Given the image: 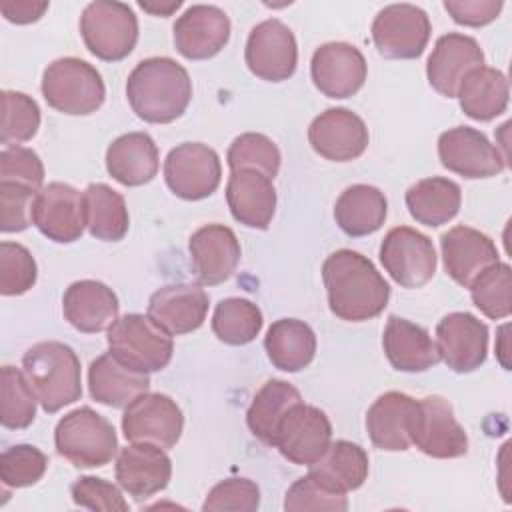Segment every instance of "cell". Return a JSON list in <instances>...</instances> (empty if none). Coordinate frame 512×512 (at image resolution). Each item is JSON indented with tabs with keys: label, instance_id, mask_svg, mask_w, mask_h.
I'll use <instances>...</instances> for the list:
<instances>
[{
	"label": "cell",
	"instance_id": "1",
	"mask_svg": "<svg viewBox=\"0 0 512 512\" xmlns=\"http://www.w3.org/2000/svg\"><path fill=\"white\" fill-rule=\"evenodd\" d=\"M330 312L346 322L376 318L388 306L390 286L364 254L342 248L322 264Z\"/></svg>",
	"mask_w": 512,
	"mask_h": 512
},
{
	"label": "cell",
	"instance_id": "2",
	"mask_svg": "<svg viewBox=\"0 0 512 512\" xmlns=\"http://www.w3.org/2000/svg\"><path fill=\"white\" fill-rule=\"evenodd\" d=\"M126 98L134 114L150 124H170L192 100V80L182 64L168 56L140 60L126 80Z\"/></svg>",
	"mask_w": 512,
	"mask_h": 512
},
{
	"label": "cell",
	"instance_id": "3",
	"mask_svg": "<svg viewBox=\"0 0 512 512\" xmlns=\"http://www.w3.org/2000/svg\"><path fill=\"white\" fill-rule=\"evenodd\" d=\"M22 370L44 412L54 414L82 396V374L76 352L56 340L32 344L22 356Z\"/></svg>",
	"mask_w": 512,
	"mask_h": 512
},
{
	"label": "cell",
	"instance_id": "4",
	"mask_svg": "<svg viewBox=\"0 0 512 512\" xmlns=\"http://www.w3.org/2000/svg\"><path fill=\"white\" fill-rule=\"evenodd\" d=\"M56 452L76 468H100L118 452L114 426L90 406L64 414L54 430Z\"/></svg>",
	"mask_w": 512,
	"mask_h": 512
},
{
	"label": "cell",
	"instance_id": "5",
	"mask_svg": "<svg viewBox=\"0 0 512 512\" xmlns=\"http://www.w3.org/2000/svg\"><path fill=\"white\" fill-rule=\"evenodd\" d=\"M42 96L54 110L68 116H88L106 98L100 72L86 60L66 56L48 64L42 74Z\"/></svg>",
	"mask_w": 512,
	"mask_h": 512
},
{
	"label": "cell",
	"instance_id": "6",
	"mask_svg": "<svg viewBox=\"0 0 512 512\" xmlns=\"http://www.w3.org/2000/svg\"><path fill=\"white\" fill-rule=\"evenodd\" d=\"M108 352L124 366L150 374L164 370L174 354L172 336L148 314H126L108 328Z\"/></svg>",
	"mask_w": 512,
	"mask_h": 512
},
{
	"label": "cell",
	"instance_id": "7",
	"mask_svg": "<svg viewBox=\"0 0 512 512\" xmlns=\"http://www.w3.org/2000/svg\"><path fill=\"white\" fill-rule=\"evenodd\" d=\"M80 34L90 54L104 62H118L138 42V18L124 2L96 0L82 10Z\"/></svg>",
	"mask_w": 512,
	"mask_h": 512
},
{
	"label": "cell",
	"instance_id": "8",
	"mask_svg": "<svg viewBox=\"0 0 512 512\" xmlns=\"http://www.w3.org/2000/svg\"><path fill=\"white\" fill-rule=\"evenodd\" d=\"M410 442L426 456L450 460L468 452V436L454 416L452 404L442 396L416 400L410 418Z\"/></svg>",
	"mask_w": 512,
	"mask_h": 512
},
{
	"label": "cell",
	"instance_id": "9",
	"mask_svg": "<svg viewBox=\"0 0 512 512\" xmlns=\"http://www.w3.org/2000/svg\"><path fill=\"white\" fill-rule=\"evenodd\" d=\"M432 26L428 14L414 4H388L372 22V40L384 58L414 60L422 56Z\"/></svg>",
	"mask_w": 512,
	"mask_h": 512
},
{
	"label": "cell",
	"instance_id": "10",
	"mask_svg": "<svg viewBox=\"0 0 512 512\" xmlns=\"http://www.w3.org/2000/svg\"><path fill=\"white\" fill-rule=\"evenodd\" d=\"M332 444V424L316 406L298 402L282 418L276 436L274 448L296 466L316 464Z\"/></svg>",
	"mask_w": 512,
	"mask_h": 512
},
{
	"label": "cell",
	"instance_id": "11",
	"mask_svg": "<svg viewBox=\"0 0 512 512\" xmlns=\"http://www.w3.org/2000/svg\"><path fill=\"white\" fill-rule=\"evenodd\" d=\"M222 178L220 158L202 142H182L164 160V180L182 200H202L216 192Z\"/></svg>",
	"mask_w": 512,
	"mask_h": 512
},
{
	"label": "cell",
	"instance_id": "12",
	"mask_svg": "<svg viewBox=\"0 0 512 512\" xmlns=\"http://www.w3.org/2000/svg\"><path fill=\"white\" fill-rule=\"evenodd\" d=\"M184 416L178 404L160 392H144L122 414V432L128 442H146L170 450L182 436Z\"/></svg>",
	"mask_w": 512,
	"mask_h": 512
},
{
	"label": "cell",
	"instance_id": "13",
	"mask_svg": "<svg viewBox=\"0 0 512 512\" xmlns=\"http://www.w3.org/2000/svg\"><path fill=\"white\" fill-rule=\"evenodd\" d=\"M380 262L402 288H420L436 272L434 244L426 234L410 226H396L380 244Z\"/></svg>",
	"mask_w": 512,
	"mask_h": 512
},
{
	"label": "cell",
	"instance_id": "14",
	"mask_svg": "<svg viewBox=\"0 0 512 512\" xmlns=\"http://www.w3.org/2000/svg\"><path fill=\"white\" fill-rule=\"evenodd\" d=\"M244 60L248 70L260 80H288L298 64V46L292 30L276 18L256 24L248 34Z\"/></svg>",
	"mask_w": 512,
	"mask_h": 512
},
{
	"label": "cell",
	"instance_id": "15",
	"mask_svg": "<svg viewBox=\"0 0 512 512\" xmlns=\"http://www.w3.org/2000/svg\"><path fill=\"white\" fill-rule=\"evenodd\" d=\"M32 224L52 242H76L86 228L84 192L66 182L42 186L34 198Z\"/></svg>",
	"mask_w": 512,
	"mask_h": 512
},
{
	"label": "cell",
	"instance_id": "16",
	"mask_svg": "<svg viewBox=\"0 0 512 512\" xmlns=\"http://www.w3.org/2000/svg\"><path fill=\"white\" fill-rule=\"evenodd\" d=\"M438 156L444 168L464 178H490L506 168V158L500 154L486 134L470 126H456L440 134Z\"/></svg>",
	"mask_w": 512,
	"mask_h": 512
},
{
	"label": "cell",
	"instance_id": "17",
	"mask_svg": "<svg viewBox=\"0 0 512 512\" xmlns=\"http://www.w3.org/2000/svg\"><path fill=\"white\" fill-rule=\"evenodd\" d=\"M436 348L452 372H474L488 356V326L470 312H450L436 326Z\"/></svg>",
	"mask_w": 512,
	"mask_h": 512
},
{
	"label": "cell",
	"instance_id": "18",
	"mask_svg": "<svg viewBox=\"0 0 512 512\" xmlns=\"http://www.w3.org/2000/svg\"><path fill=\"white\" fill-rule=\"evenodd\" d=\"M366 74V58L354 44L326 42L312 54V82L328 98L354 96L364 86Z\"/></svg>",
	"mask_w": 512,
	"mask_h": 512
},
{
	"label": "cell",
	"instance_id": "19",
	"mask_svg": "<svg viewBox=\"0 0 512 512\" xmlns=\"http://www.w3.org/2000/svg\"><path fill=\"white\" fill-rule=\"evenodd\" d=\"M364 120L348 108H328L308 126V142L316 154L330 162H350L368 148Z\"/></svg>",
	"mask_w": 512,
	"mask_h": 512
},
{
	"label": "cell",
	"instance_id": "20",
	"mask_svg": "<svg viewBox=\"0 0 512 512\" xmlns=\"http://www.w3.org/2000/svg\"><path fill=\"white\" fill-rule=\"evenodd\" d=\"M174 46L188 60H208L230 40L228 14L212 4H194L174 22Z\"/></svg>",
	"mask_w": 512,
	"mask_h": 512
},
{
	"label": "cell",
	"instance_id": "21",
	"mask_svg": "<svg viewBox=\"0 0 512 512\" xmlns=\"http://www.w3.org/2000/svg\"><path fill=\"white\" fill-rule=\"evenodd\" d=\"M114 474L118 486L124 492L136 500H144L168 486L172 476V462L166 450L160 446L130 442L128 446L120 448Z\"/></svg>",
	"mask_w": 512,
	"mask_h": 512
},
{
	"label": "cell",
	"instance_id": "22",
	"mask_svg": "<svg viewBox=\"0 0 512 512\" xmlns=\"http://www.w3.org/2000/svg\"><path fill=\"white\" fill-rule=\"evenodd\" d=\"M188 250L194 274L204 286L226 282L236 272L242 256L236 234L224 224H206L198 228L188 240Z\"/></svg>",
	"mask_w": 512,
	"mask_h": 512
},
{
	"label": "cell",
	"instance_id": "23",
	"mask_svg": "<svg viewBox=\"0 0 512 512\" xmlns=\"http://www.w3.org/2000/svg\"><path fill=\"white\" fill-rule=\"evenodd\" d=\"M478 66H484L480 44L472 36L448 32L436 40L426 62V76L438 94L454 98L462 78Z\"/></svg>",
	"mask_w": 512,
	"mask_h": 512
},
{
	"label": "cell",
	"instance_id": "24",
	"mask_svg": "<svg viewBox=\"0 0 512 512\" xmlns=\"http://www.w3.org/2000/svg\"><path fill=\"white\" fill-rule=\"evenodd\" d=\"M442 260L448 276L468 288L488 266L500 262L496 244L484 232L470 226H454L440 236Z\"/></svg>",
	"mask_w": 512,
	"mask_h": 512
},
{
	"label": "cell",
	"instance_id": "25",
	"mask_svg": "<svg viewBox=\"0 0 512 512\" xmlns=\"http://www.w3.org/2000/svg\"><path fill=\"white\" fill-rule=\"evenodd\" d=\"M208 294L196 284H168L148 300V316L170 336L198 330L208 314Z\"/></svg>",
	"mask_w": 512,
	"mask_h": 512
},
{
	"label": "cell",
	"instance_id": "26",
	"mask_svg": "<svg viewBox=\"0 0 512 512\" xmlns=\"http://www.w3.org/2000/svg\"><path fill=\"white\" fill-rule=\"evenodd\" d=\"M118 296L98 280L72 282L62 298L64 318L72 328L84 334L108 330L118 320Z\"/></svg>",
	"mask_w": 512,
	"mask_h": 512
},
{
	"label": "cell",
	"instance_id": "27",
	"mask_svg": "<svg viewBox=\"0 0 512 512\" xmlns=\"http://www.w3.org/2000/svg\"><path fill=\"white\" fill-rule=\"evenodd\" d=\"M228 208L240 224L266 230L276 212V190L272 178L256 170H236L226 184Z\"/></svg>",
	"mask_w": 512,
	"mask_h": 512
},
{
	"label": "cell",
	"instance_id": "28",
	"mask_svg": "<svg viewBox=\"0 0 512 512\" xmlns=\"http://www.w3.org/2000/svg\"><path fill=\"white\" fill-rule=\"evenodd\" d=\"M382 346L388 362L398 372H424L440 362L436 342L428 330L400 316L388 318Z\"/></svg>",
	"mask_w": 512,
	"mask_h": 512
},
{
	"label": "cell",
	"instance_id": "29",
	"mask_svg": "<svg viewBox=\"0 0 512 512\" xmlns=\"http://www.w3.org/2000/svg\"><path fill=\"white\" fill-rule=\"evenodd\" d=\"M416 400L404 392H384L366 412V430L370 442L386 452H404L410 448V418Z\"/></svg>",
	"mask_w": 512,
	"mask_h": 512
},
{
	"label": "cell",
	"instance_id": "30",
	"mask_svg": "<svg viewBox=\"0 0 512 512\" xmlns=\"http://www.w3.org/2000/svg\"><path fill=\"white\" fill-rule=\"evenodd\" d=\"M158 146L146 132L118 136L106 150V170L122 186H142L158 174Z\"/></svg>",
	"mask_w": 512,
	"mask_h": 512
},
{
	"label": "cell",
	"instance_id": "31",
	"mask_svg": "<svg viewBox=\"0 0 512 512\" xmlns=\"http://www.w3.org/2000/svg\"><path fill=\"white\" fill-rule=\"evenodd\" d=\"M150 376L118 362L110 352L100 354L88 368L90 396L112 408H126L134 398L148 392Z\"/></svg>",
	"mask_w": 512,
	"mask_h": 512
},
{
	"label": "cell",
	"instance_id": "32",
	"mask_svg": "<svg viewBox=\"0 0 512 512\" xmlns=\"http://www.w3.org/2000/svg\"><path fill=\"white\" fill-rule=\"evenodd\" d=\"M456 96L468 118L488 122L500 116L508 106V78L496 68L478 66L462 78Z\"/></svg>",
	"mask_w": 512,
	"mask_h": 512
},
{
	"label": "cell",
	"instance_id": "33",
	"mask_svg": "<svg viewBox=\"0 0 512 512\" xmlns=\"http://www.w3.org/2000/svg\"><path fill=\"white\" fill-rule=\"evenodd\" d=\"M388 214V202L380 188L370 184L348 186L334 204V220L338 228L352 236H368L376 232Z\"/></svg>",
	"mask_w": 512,
	"mask_h": 512
},
{
	"label": "cell",
	"instance_id": "34",
	"mask_svg": "<svg viewBox=\"0 0 512 512\" xmlns=\"http://www.w3.org/2000/svg\"><path fill=\"white\" fill-rule=\"evenodd\" d=\"M264 348L274 368L282 372H300L314 360L316 334L298 318H280L270 324Z\"/></svg>",
	"mask_w": 512,
	"mask_h": 512
},
{
	"label": "cell",
	"instance_id": "35",
	"mask_svg": "<svg viewBox=\"0 0 512 512\" xmlns=\"http://www.w3.org/2000/svg\"><path fill=\"white\" fill-rule=\"evenodd\" d=\"M406 208L410 216L424 226L436 228L450 222L462 204V190L454 180L432 176L418 180L406 190Z\"/></svg>",
	"mask_w": 512,
	"mask_h": 512
},
{
	"label": "cell",
	"instance_id": "36",
	"mask_svg": "<svg viewBox=\"0 0 512 512\" xmlns=\"http://www.w3.org/2000/svg\"><path fill=\"white\" fill-rule=\"evenodd\" d=\"M298 402H302V396L290 382L278 378L268 380L254 394L252 404L246 412V424L250 432L264 444L272 446L282 418Z\"/></svg>",
	"mask_w": 512,
	"mask_h": 512
},
{
	"label": "cell",
	"instance_id": "37",
	"mask_svg": "<svg viewBox=\"0 0 512 512\" xmlns=\"http://www.w3.org/2000/svg\"><path fill=\"white\" fill-rule=\"evenodd\" d=\"M86 228L90 236L104 242H118L126 236L130 226L124 196L108 184L94 182L84 190Z\"/></svg>",
	"mask_w": 512,
	"mask_h": 512
},
{
	"label": "cell",
	"instance_id": "38",
	"mask_svg": "<svg viewBox=\"0 0 512 512\" xmlns=\"http://www.w3.org/2000/svg\"><path fill=\"white\" fill-rule=\"evenodd\" d=\"M262 324L260 308L246 298H224L212 314V332L230 346L250 344L260 334Z\"/></svg>",
	"mask_w": 512,
	"mask_h": 512
},
{
	"label": "cell",
	"instance_id": "39",
	"mask_svg": "<svg viewBox=\"0 0 512 512\" xmlns=\"http://www.w3.org/2000/svg\"><path fill=\"white\" fill-rule=\"evenodd\" d=\"M340 490H358L368 478V454L362 446L350 440H336L326 454L310 466Z\"/></svg>",
	"mask_w": 512,
	"mask_h": 512
},
{
	"label": "cell",
	"instance_id": "40",
	"mask_svg": "<svg viewBox=\"0 0 512 512\" xmlns=\"http://www.w3.org/2000/svg\"><path fill=\"white\" fill-rule=\"evenodd\" d=\"M38 396L32 390L24 370L2 366L0 370V422L4 428L22 430L36 418Z\"/></svg>",
	"mask_w": 512,
	"mask_h": 512
},
{
	"label": "cell",
	"instance_id": "41",
	"mask_svg": "<svg viewBox=\"0 0 512 512\" xmlns=\"http://www.w3.org/2000/svg\"><path fill=\"white\" fill-rule=\"evenodd\" d=\"M474 306L488 318H508L512 312V268L496 262L484 268L468 286Z\"/></svg>",
	"mask_w": 512,
	"mask_h": 512
},
{
	"label": "cell",
	"instance_id": "42",
	"mask_svg": "<svg viewBox=\"0 0 512 512\" xmlns=\"http://www.w3.org/2000/svg\"><path fill=\"white\" fill-rule=\"evenodd\" d=\"M348 508V496L328 478L310 468V472L298 478L286 492L284 510L308 512V510H330L344 512Z\"/></svg>",
	"mask_w": 512,
	"mask_h": 512
},
{
	"label": "cell",
	"instance_id": "43",
	"mask_svg": "<svg viewBox=\"0 0 512 512\" xmlns=\"http://www.w3.org/2000/svg\"><path fill=\"white\" fill-rule=\"evenodd\" d=\"M226 162L230 172L256 170L274 180L278 176L282 156L274 140L258 132H246L232 140L226 152Z\"/></svg>",
	"mask_w": 512,
	"mask_h": 512
},
{
	"label": "cell",
	"instance_id": "44",
	"mask_svg": "<svg viewBox=\"0 0 512 512\" xmlns=\"http://www.w3.org/2000/svg\"><path fill=\"white\" fill-rule=\"evenodd\" d=\"M40 128V108L34 98L24 92H2V128L0 142L4 146H16L36 136Z\"/></svg>",
	"mask_w": 512,
	"mask_h": 512
},
{
	"label": "cell",
	"instance_id": "45",
	"mask_svg": "<svg viewBox=\"0 0 512 512\" xmlns=\"http://www.w3.org/2000/svg\"><path fill=\"white\" fill-rule=\"evenodd\" d=\"M48 468L46 454L32 444H16L0 454V480L8 488L36 484Z\"/></svg>",
	"mask_w": 512,
	"mask_h": 512
},
{
	"label": "cell",
	"instance_id": "46",
	"mask_svg": "<svg viewBox=\"0 0 512 512\" xmlns=\"http://www.w3.org/2000/svg\"><path fill=\"white\" fill-rule=\"evenodd\" d=\"M38 266L30 250L18 242L0 244V292L20 296L36 284Z\"/></svg>",
	"mask_w": 512,
	"mask_h": 512
},
{
	"label": "cell",
	"instance_id": "47",
	"mask_svg": "<svg viewBox=\"0 0 512 512\" xmlns=\"http://www.w3.org/2000/svg\"><path fill=\"white\" fill-rule=\"evenodd\" d=\"M260 506V488L250 478H226L206 496L204 512H254Z\"/></svg>",
	"mask_w": 512,
	"mask_h": 512
},
{
	"label": "cell",
	"instance_id": "48",
	"mask_svg": "<svg viewBox=\"0 0 512 512\" xmlns=\"http://www.w3.org/2000/svg\"><path fill=\"white\" fill-rule=\"evenodd\" d=\"M0 182L22 184L40 190L44 182V164L32 148L4 146L0 152Z\"/></svg>",
	"mask_w": 512,
	"mask_h": 512
},
{
	"label": "cell",
	"instance_id": "49",
	"mask_svg": "<svg viewBox=\"0 0 512 512\" xmlns=\"http://www.w3.org/2000/svg\"><path fill=\"white\" fill-rule=\"evenodd\" d=\"M70 494L76 506L102 512H128L130 506L124 500L118 486L104 478L80 476L72 486Z\"/></svg>",
	"mask_w": 512,
	"mask_h": 512
},
{
	"label": "cell",
	"instance_id": "50",
	"mask_svg": "<svg viewBox=\"0 0 512 512\" xmlns=\"http://www.w3.org/2000/svg\"><path fill=\"white\" fill-rule=\"evenodd\" d=\"M36 194L38 192L28 186L0 182V230L4 234L22 232L32 224Z\"/></svg>",
	"mask_w": 512,
	"mask_h": 512
},
{
	"label": "cell",
	"instance_id": "51",
	"mask_svg": "<svg viewBox=\"0 0 512 512\" xmlns=\"http://www.w3.org/2000/svg\"><path fill=\"white\" fill-rule=\"evenodd\" d=\"M500 0H446L444 8L456 24L480 28L498 18L502 10Z\"/></svg>",
	"mask_w": 512,
	"mask_h": 512
},
{
	"label": "cell",
	"instance_id": "52",
	"mask_svg": "<svg viewBox=\"0 0 512 512\" xmlns=\"http://www.w3.org/2000/svg\"><path fill=\"white\" fill-rule=\"evenodd\" d=\"M48 2H36V0H2L0 12L8 22L14 24H30L44 16L48 10Z\"/></svg>",
	"mask_w": 512,
	"mask_h": 512
},
{
	"label": "cell",
	"instance_id": "53",
	"mask_svg": "<svg viewBox=\"0 0 512 512\" xmlns=\"http://www.w3.org/2000/svg\"><path fill=\"white\" fill-rule=\"evenodd\" d=\"M138 6L154 16H170L182 6V0H170V2H158V0H140Z\"/></svg>",
	"mask_w": 512,
	"mask_h": 512
}]
</instances>
